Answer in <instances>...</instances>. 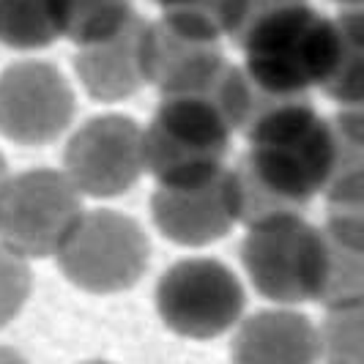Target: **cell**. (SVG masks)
Instances as JSON below:
<instances>
[{
	"mask_svg": "<svg viewBox=\"0 0 364 364\" xmlns=\"http://www.w3.org/2000/svg\"><path fill=\"white\" fill-rule=\"evenodd\" d=\"M233 44L244 50L247 77L285 96H307L312 85L323 88L343 60L337 22L307 3L277 6L244 19Z\"/></svg>",
	"mask_w": 364,
	"mask_h": 364,
	"instance_id": "6da1fadb",
	"label": "cell"
},
{
	"mask_svg": "<svg viewBox=\"0 0 364 364\" xmlns=\"http://www.w3.org/2000/svg\"><path fill=\"white\" fill-rule=\"evenodd\" d=\"M217 77L195 93L162 96L156 115L143 129L146 173L156 178V186L192 189L228 170L233 127L214 88Z\"/></svg>",
	"mask_w": 364,
	"mask_h": 364,
	"instance_id": "7a4b0ae2",
	"label": "cell"
},
{
	"mask_svg": "<svg viewBox=\"0 0 364 364\" xmlns=\"http://www.w3.org/2000/svg\"><path fill=\"white\" fill-rule=\"evenodd\" d=\"M80 189L55 170H28L0 186V244L22 257L60 255L82 225Z\"/></svg>",
	"mask_w": 364,
	"mask_h": 364,
	"instance_id": "3957f363",
	"label": "cell"
},
{
	"mask_svg": "<svg viewBox=\"0 0 364 364\" xmlns=\"http://www.w3.org/2000/svg\"><path fill=\"white\" fill-rule=\"evenodd\" d=\"M241 260L250 279L266 299L299 304L323 299L331 247L323 230L304 219L250 230L241 244Z\"/></svg>",
	"mask_w": 364,
	"mask_h": 364,
	"instance_id": "277c9868",
	"label": "cell"
},
{
	"mask_svg": "<svg viewBox=\"0 0 364 364\" xmlns=\"http://www.w3.org/2000/svg\"><path fill=\"white\" fill-rule=\"evenodd\" d=\"M156 301L170 328L189 337H211L238 318L244 291L236 274L214 257H186L164 272Z\"/></svg>",
	"mask_w": 364,
	"mask_h": 364,
	"instance_id": "5b68a950",
	"label": "cell"
},
{
	"mask_svg": "<svg viewBox=\"0 0 364 364\" xmlns=\"http://www.w3.org/2000/svg\"><path fill=\"white\" fill-rule=\"evenodd\" d=\"M66 176L91 198H115L146 173L143 132L124 115L93 118L69 140Z\"/></svg>",
	"mask_w": 364,
	"mask_h": 364,
	"instance_id": "8992f818",
	"label": "cell"
},
{
	"mask_svg": "<svg viewBox=\"0 0 364 364\" xmlns=\"http://www.w3.org/2000/svg\"><path fill=\"white\" fill-rule=\"evenodd\" d=\"M60 269L77 285L112 291L137 279L146 266V238L134 222L115 211L85 214L80 230L60 252Z\"/></svg>",
	"mask_w": 364,
	"mask_h": 364,
	"instance_id": "52a82bcc",
	"label": "cell"
},
{
	"mask_svg": "<svg viewBox=\"0 0 364 364\" xmlns=\"http://www.w3.org/2000/svg\"><path fill=\"white\" fill-rule=\"evenodd\" d=\"M72 112V91L50 63L28 60L0 77V132L17 143H50Z\"/></svg>",
	"mask_w": 364,
	"mask_h": 364,
	"instance_id": "ba28073f",
	"label": "cell"
},
{
	"mask_svg": "<svg viewBox=\"0 0 364 364\" xmlns=\"http://www.w3.org/2000/svg\"><path fill=\"white\" fill-rule=\"evenodd\" d=\"M151 217L164 236L183 247H203L228 236L238 222L230 170L211 183L192 189L156 186L151 198Z\"/></svg>",
	"mask_w": 364,
	"mask_h": 364,
	"instance_id": "9c48e42d",
	"label": "cell"
},
{
	"mask_svg": "<svg viewBox=\"0 0 364 364\" xmlns=\"http://www.w3.org/2000/svg\"><path fill=\"white\" fill-rule=\"evenodd\" d=\"M148 33L151 22L134 17L115 38L82 47L77 53V74L85 91L99 102H121L134 96L148 80Z\"/></svg>",
	"mask_w": 364,
	"mask_h": 364,
	"instance_id": "30bf717a",
	"label": "cell"
},
{
	"mask_svg": "<svg viewBox=\"0 0 364 364\" xmlns=\"http://www.w3.org/2000/svg\"><path fill=\"white\" fill-rule=\"evenodd\" d=\"M219 41L189 36L167 22H151L148 33V80L162 96H181L205 88L225 66Z\"/></svg>",
	"mask_w": 364,
	"mask_h": 364,
	"instance_id": "8fae6325",
	"label": "cell"
},
{
	"mask_svg": "<svg viewBox=\"0 0 364 364\" xmlns=\"http://www.w3.org/2000/svg\"><path fill=\"white\" fill-rule=\"evenodd\" d=\"M66 38V0H0V41L11 50H41Z\"/></svg>",
	"mask_w": 364,
	"mask_h": 364,
	"instance_id": "7c38bea8",
	"label": "cell"
},
{
	"mask_svg": "<svg viewBox=\"0 0 364 364\" xmlns=\"http://www.w3.org/2000/svg\"><path fill=\"white\" fill-rule=\"evenodd\" d=\"M132 14V0H66V38L80 50L115 38L127 31Z\"/></svg>",
	"mask_w": 364,
	"mask_h": 364,
	"instance_id": "4fadbf2b",
	"label": "cell"
},
{
	"mask_svg": "<svg viewBox=\"0 0 364 364\" xmlns=\"http://www.w3.org/2000/svg\"><path fill=\"white\" fill-rule=\"evenodd\" d=\"M326 233V230H323ZM328 238V236H326ZM331 260H328V282L323 299L328 307H348L364 301V252H353L328 238Z\"/></svg>",
	"mask_w": 364,
	"mask_h": 364,
	"instance_id": "5bb4252c",
	"label": "cell"
},
{
	"mask_svg": "<svg viewBox=\"0 0 364 364\" xmlns=\"http://www.w3.org/2000/svg\"><path fill=\"white\" fill-rule=\"evenodd\" d=\"M323 91L343 107H364V53L343 44V60Z\"/></svg>",
	"mask_w": 364,
	"mask_h": 364,
	"instance_id": "9a60e30c",
	"label": "cell"
},
{
	"mask_svg": "<svg viewBox=\"0 0 364 364\" xmlns=\"http://www.w3.org/2000/svg\"><path fill=\"white\" fill-rule=\"evenodd\" d=\"M28 285H31V272L25 257L0 244V315L17 310L28 293Z\"/></svg>",
	"mask_w": 364,
	"mask_h": 364,
	"instance_id": "2e32d148",
	"label": "cell"
},
{
	"mask_svg": "<svg viewBox=\"0 0 364 364\" xmlns=\"http://www.w3.org/2000/svg\"><path fill=\"white\" fill-rule=\"evenodd\" d=\"M154 3H159L162 11H170V9H181V6H186L189 0H154Z\"/></svg>",
	"mask_w": 364,
	"mask_h": 364,
	"instance_id": "e0dca14e",
	"label": "cell"
},
{
	"mask_svg": "<svg viewBox=\"0 0 364 364\" xmlns=\"http://www.w3.org/2000/svg\"><path fill=\"white\" fill-rule=\"evenodd\" d=\"M6 173H9V170H6V162H3V156H0V186L6 183V178H9Z\"/></svg>",
	"mask_w": 364,
	"mask_h": 364,
	"instance_id": "ac0fdd59",
	"label": "cell"
},
{
	"mask_svg": "<svg viewBox=\"0 0 364 364\" xmlns=\"http://www.w3.org/2000/svg\"><path fill=\"white\" fill-rule=\"evenodd\" d=\"M340 3H348V6H364V0H340Z\"/></svg>",
	"mask_w": 364,
	"mask_h": 364,
	"instance_id": "d6986e66",
	"label": "cell"
},
{
	"mask_svg": "<svg viewBox=\"0 0 364 364\" xmlns=\"http://www.w3.org/2000/svg\"><path fill=\"white\" fill-rule=\"evenodd\" d=\"M350 214H353V211H350ZM362 217H364V214H362Z\"/></svg>",
	"mask_w": 364,
	"mask_h": 364,
	"instance_id": "ffe728a7",
	"label": "cell"
}]
</instances>
